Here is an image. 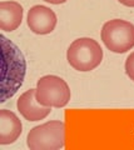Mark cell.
I'll return each mask as SVG.
<instances>
[{
    "instance_id": "11",
    "label": "cell",
    "mask_w": 134,
    "mask_h": 150,
    "mask_svg": "<svg viewBox=\"0 0 134 150\" xmlns=\"http://www.w3.org/2000/svg\"><path fill=\"white\" fill-rule=\"evenodd\" d=\"M121 4L125 6H130V8H134V0H118Z\"/></svg>"
},
{
    "instance_id": "6",
    "label": "cell",
    "mask_w": 134,
    "mask_h": 150,
    "mask_svg": "<svg viewBox=\"0 0 134 150\" xmlns=\"http://www.w3.org/2000/svg\"><path fill=\"white\" fill-rule=\"evenodd\" d=\"M26 23L34 34L47 35L55 29L58 19L55 13L50 8L43 5H35L30 8V10L28 11Z\"/></svg>"
},
{
    "instance_id": "8",
    "label": "cell",
    "mask_w": 134,
    "mask_h": 150,
    "mask_svg": "<svg viewBox=\"0 0 134 150\" xmlns=\"http://www.w3.org/2000/svg\"><path fill=\"white\" fill-rule=\"evenodd\" d=\"M23 125L13 111L0 110V145L13 144L21 135Z\"/></svg>"
},
{
    "instance_id": "10",
    "label": "cell",
    "mask_w": 134,
    "mask_h": 150,
    "mask_svg": "<svg viewBox=\"0 0 134 150\" xmlns=\"http://www.w3.org/2000/svg\"><path fill=\"white\" fill-rule=\"evenodd\" d=\"M125 74L130 78V80L134 81V51L128 55L125 60Z\"/></svg>"
},
{
    "instance_id": "9",
    "label": "cell",
    "mask_w": 134,
    "mask_h": 150,
    "mask_svg": "<svg viewBox=\"0 0 134 150\" xmlns=\"http://www.w3.org/2000/svg\"><path fill=\"white\" fill-rule=\"evenodd\" d=\"M23 6L16 1L0 3V29L3 31L16 30L23 20Z\"/></svg>"
},
{
    "instance_id": "1",
    "label": "cell",
    "mask_w": 134,
    "mask_h": 150,
    "mask_svg": "<svg viewBox=\"0 0 134 150\" xmlns=\"http://www.w3.org/2000/svg\"><path fill=\"white\" fill-rule=\"evenodd\" d=\"M1 41V85H0V103H5L14 96L23 85L26 71L25 58L19 48L8 40L5 36H0Z\"/></svg>"
},
{
    "instance_id": "3",
    "label": "cell",
    "mask_w": 134,
    "mask_h": 150,
    "mask_svg": "<svg viewBox=\"0 0 134 150\" xmlns=\"http://www.w3.org/2000/svg\"><path fill=\"white\" fill-rule=\"evenodd\" d=\"M26 145L30 150H58L65 145V124L54 120L38 125L28 133Z\"/></svg>"
},
{
    "instance_id": "12",
    "label": "cell",
    "mask_w": 134,
    "mask_h": 150,
    "mask_svg": "<svg viewBox=\"0 0 134 150\" xmlns=\"http://www.w3.org/2000/svg\"><path fill=\"white\" fill-rule=\"evenodd\" d=\"M44 1L49 4H54V5H59V4H64L68 0H44Z\"/></svg>"
},
{
    "instance_id": "7",
    "label": "cell",
    "mask_w": 134,
    "mask_h": 150,
    "mask_svg": "<svg viewBox=\"0 0 134 150\" xmlns=\"http://www.w3.org/2000/svg\"><path fill=\"white\" fill-rule=\"evenodd\" d=\"M16 108L20 114L29 121H39L50 114L52 108L43 106L39 104L35 96V89L26 90L24 94H21L18 99Z\"/></svg>"
},
{
    "instance_id": "2",
    "label": "cell",
    "mask_w": 134,
    "mask_h": 150,
    "mask_svg": "<svg viewBox=\"0 0 134 150\" xmlns=\"http://www.w3.org/2000/svg\"><path fill=\"white\" fill-rule=\"evenodd\" d=\"M67 59L78 71H90L99 67L103 60V49L91 38H79L68 48Z\"/></svg>"
},
{
    "instance_id": "4",
    "label": "cell",
    "mask_w": 134,
    "mask_h": 150,
    "mask_svg": "<svg viewBox=\"0 0 134 150\" xmlns=\"http://www.w3.org/2000/svg\"><path fill=\"white\" fill-rule=\"evenodd\" d=\"M35 96L43 106L63 108L70 100L72 93L68 84L62 78L57 75H45L36 83Z\"/></svg>"
},
{
    "instance_id": "5",
    "label": "cell",
    "mask_w": 134,
    "mask_h": 150,
    "mask_svg": "<svg viewBox=\"0 0 134 150\" xmlns=\"http://www.w3.org/2000/svg\"><path fill=\"white\" fill-rule=\"evenodd\" d=\"M100 36L110 51L117 54L127 53L134 46V25L122 19H113L103 25Z\"/></svg>"
}]
</instances>
